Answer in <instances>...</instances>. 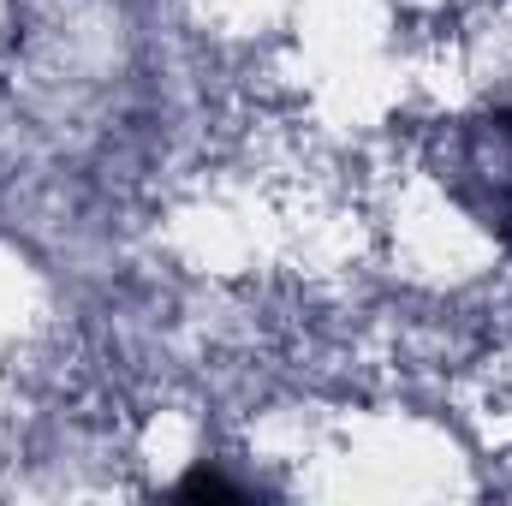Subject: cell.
Returning a JSON list of instances; mask_svg holds the SVG:
<instances>
[{
    "label": "cell",
    "instance_id": "1",
    "mask_svg": "<svg viewBox=\"0 0 512 506\" xmlns=\"http://www.w3.org/2000/svg\"><path fill=\"white\" fill-rule=\"evenodd\" d=\"M12 42V0H0V48Z\"/></svg>",
    "mask_w": 512,
    "mask_h": 506
}]
</instances>
